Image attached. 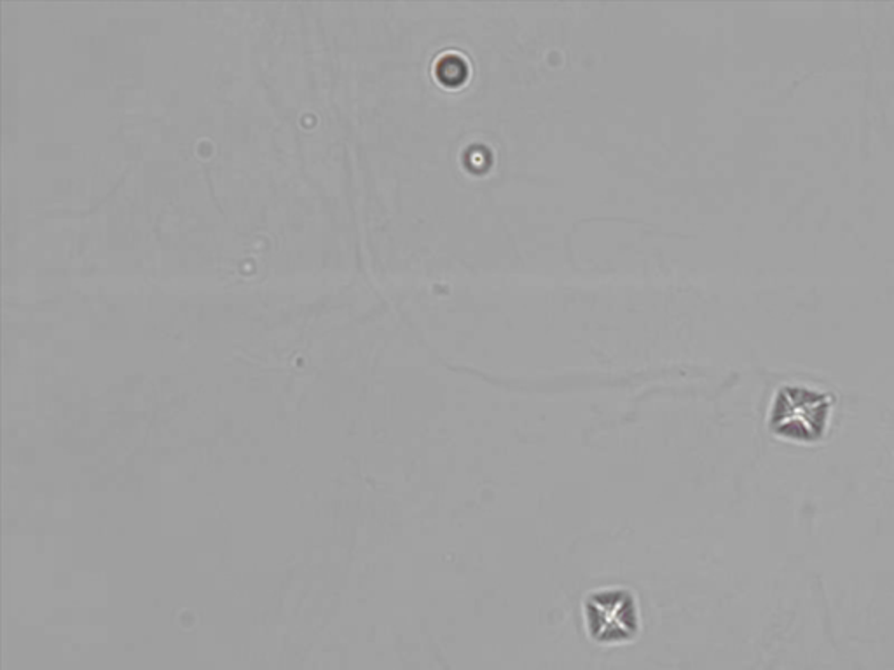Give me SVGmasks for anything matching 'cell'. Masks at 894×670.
I'll return each instance as SVG.
<instances>
[{
	"instance_id": "cell-1",
	"label": "cell",
	"mask_w": 894,
	"mask_h": 670,
	"mask_svg": "<svg viewBox=\"0 0 894 670\" xmlns=\"http://www.w3.org/2000/svg\"><path fill=\"white\" fill-rule=\"evenodd\" d=\"M470 76V67L461 54H444L437 63V79L447 86H461Z\"/></svg>"
}]
</instances>
